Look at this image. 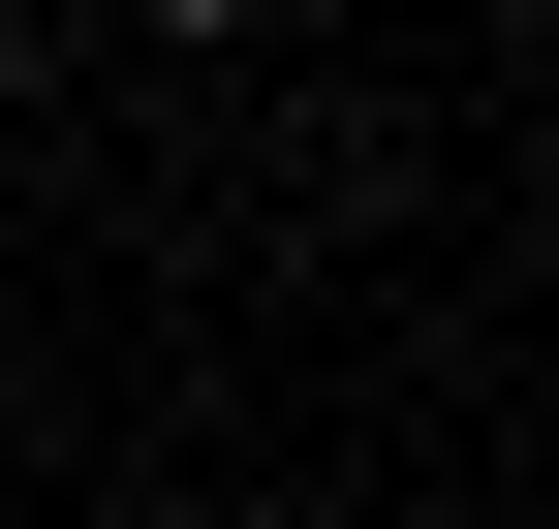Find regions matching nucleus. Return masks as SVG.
<instances>
[{
	"label": "nucleus",
	"mask_w": 559,
	"mask_h": 529,
	"mask_svg": "<svg viewBox=\"0 0 559 529\" xmlns=\"http://www.w3.org/2000/svg\"><path fill=\"white\" fill-rule=\"evenodd\" d=\"M156 32H249V0H156Z\"/></svg>",
	"instance_id": "nucleus-1"
}]
</instances>
